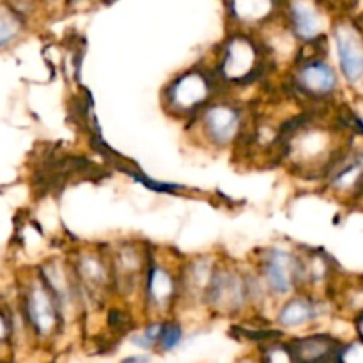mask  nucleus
I'll use <instances>...</instances> for the list:
<instances>
[{
	"label": "nucleus",
	"mask_w": 363,
	"mask_h": 363,
	"mask_svg": "<svg viewBox=\"0 0 363 363\" xmlns=\"http://www.w3.org/2000/svg\"><path fill=\"white\" fill-rule=\"evenodd\" d=\"M261 273L266 291L275 296H287L305 282L303 261L284 248H272L266 252Z\"/></svg>",
	"instance_id": "obj_1"
},
{
	"label": "nucleus",
	"mask_w": 363,
	"mask_h": 363,
	"mask_svg": "<svg viewBox=\"0 0 363 363\" xmlns=\"http://www.w3.org/2000/svg\"><path fill=\"white\" fill-rule=\"evenodd\" d=\"M209 94L211 84L208 77L201 71L190 69L167 85V108H170V112L190 116L199 112V108L209 99Z\"/></svg>",
	"instance_id": "obj_2"
},
{
	"label": "nucleus",
	"mask_w": 363,
	"mask_h": 363,
	"mask_svg": "<svg viewBox=\"0 0 363 363\" xmlns=\"http://www.w3.org/2000/svg\"><path fill=\"white\" fill-rule=\"evenodd\" d=\"M261 55L254 43L245 35H236L227 41L220 64L223 78L230 84H245L261 71Z\"/></svg>",
	"instance_id": "obj_3"
},
{
	"label": "nucleus",
	"mask_w": 363,
	"mask_h": 363,
	"mask_svg": "<svg viewBox=\"0 0 363 363\" xmlns=\"http://www.w3.org/2000/svg\"><path fill=\"white\" fill-rule=\"evenodd\" d=\"M204 298L209 307L215 311L238 312L243 308L250 294H248L247 280H243L240 273L220 268L213 273Z\"/></svg>",
	"instance_id": "obj_4"
},
{
	"label": "nucleus",
	"mask_w": 363,
	"mask_h": 363,
	"mask_svg": "<svg viewBox=\"0 0 363 363\" xmlns=\"http://www.w3.org/2000/svg\"><path fill=\"white\" fill-rule=\"evenodd\" d=\"M201 126L213 145H230L241 131V113L229 103H215L202 112Z\"/></svg>",
	"instance_id": "obj_5"
},
{
	"label": "nucleus",
	"mask_w": 363,
	"mask_h": 363,
	"mask_svg": "<svg viewBox=\"0 0 363 363\" xmlns=\"http://www.w3.org/2000/svg\"><path fill=\"white\" fill-rule=\"evenodd\" d=\"M296 87L303 94L319 99L333 94L337 89V74L330 64L323 59H305L296 69Z\"/></svg>",
	"instance_id": "obj_6"
},
{
	"label": "nucleus",
	"mask_w": 363,
	"mask_h": 363,
	"mask_svg": "<svg viewBox=\"0 0 363 363\" xmlns=\"http://www.w3.org/2000/svg\"><path fill=\"white\" fill-rule=\"evenodd\" d=\"M340 347L339 340L325 333L305 335L287 344L293 363H330L337 360Z\"/></svg>",
	"instance_id": "obj_7"
},
{
	"label": "nucleus",
	"mask_w": 363,
	"mask_h": 363,
	"mask_svg": "<svg viewBox=\"0 0 363 363\" xmlns=\"http://www.w3.org/2000/svg\"><path fill=\"white\" fill-rule=\"evenodd\" d=\"M335 41L342 74L347 82L354 84L363 77V41L360 34L350 25H339Z\"/></svg>",
	"instance_id": "obj_8"
},
{
	"label": "nucleus",
	"mask_w": 363,
	"mask_h": 363,
	"mask_svg": "<svg viewBox=\"0 0 363 363\" xmlns=\"http://www.w3.org/2000/svg\"><path fill=\"white\" fill-rule=\"evenodd\" d=\"M59 303L45 284L34 286L27 296V314L39 335H50L57 326Z\"/></svg>",
	"instance_id": "obj_9"
},
{
	"label": "nucleus",
	"mask_w": 363,
	"mask_h": 363,
	"mask_svg": "<svg viewBox=\"0 0 363 363\" xmlns=\"http://www.w3.org/2000/svg\"><path fill=\"white\" fill-rule=\"evenodd\" d=\"M177 284L176 279L167 272L163 266L152 264L149 269L147 282H145V298L156 311H167L176 298Z\"/></svg>",
	"instance_id": "obj_10"
},
{
	"label": "nucleus",
	"mask_w": 363,
	"mask_h": 363,
	"mask_svg": "<svg viewBox=\"0 0 363 363\" xmlns=\"http://www.w3.org/2000/svg\"><path fill=\"white\" fill-rule=\"evenodd\" d=\"M77 279L85 289L99 293L113 282L112 266L108 268L99 255L87 252V254H82L77 262Z\"/></svg>",
	"instance_id": "obj_11"
},
{
	"label": "nucleus",
	"mask_w": 363,
	"mask_h": 363,
	"mask_svg": "<svg viewBox=\"0 0 363 363\" xmlns=\"http://www.w3.org/2000/svg\"><path fill=\"white\" fill-rule=\"evenodd\" d=\"M319 315V305L307 296H298L284 303L279 312V325L282 328H300L315 321Z\"/></svg>",
	"instance_id": "obj_12"
},
{
	"label": "nucleus",
	"mask_w": 363,
	"mask_h": 363,
	"mask_svg": "<svg viewBox=\"0 0 363 363\" xmlns=\"http://www.w3.org/2000/svg\"><path fill=\"white\" fill-rule=\"evenodd\" d=\"M293 27L294 34L305 41H315L318 35L323 32V16L314 4L307 0H298L293 4Z\"/></svg>",
	"instance_id": "obj_13"
},
{
	"label": "nucleus",
	"mask_w": 363,
	"mask_h": 363,
	"mask_svg": "<svg viewBox=\"0 0 363 363\" xmlns=\"http://www.w3.org/2000/svg\"><path fill=\"white\" fill-rule=\"evenodd\" d=\"M272 9V0H234V11L238 18L247 21H257Z\"/></svg>",
	"instance_id": "obj_14"
},
{
	"label": "nucleus",
	"mask_w": 363,
	"mask_h": 363,
	"mask_svg": "<svg viewBox=\"0 0 363 363\" xmlns=\"http://www.w3.org/2000/svg\"><path fill=\"white\" fill-rule=\"evenodd\" d=\"M183 326L179 323H174V321H167L163 323V328H162V335H160L158 340V347L165 353L169 351H174L176 347H179V344L183 342Z\"/></svg>",
	"instance_id": "obj_15"
},
{
	"label": "nucleus",
	"mask_w": 363,
	"mask_h": 363,
	"mask_svg": "<svg viewBox=\"0 0 363 363\" xmlns=\"http://www.w3.org/2000/svg\"><path fill=\"white\" fill-rule=\"evenodd\" d=\"M162 328H163V323L160 321L149 323L140 333L131 337V342H133V346L140 347V350H152L155 346H158L160 335H162Z\"/></svg>",
	"instance_id": "obj_16"
},
{
	"label": "nucleus",
	"mask_w": 363,
	"mask_h": 363,
	"mask_svg": "<svg viewBox=\"0 0 363 363\" xmlns=\"http://www.w3.org/2000/svg\"><path fill=\"white\" fill-rule=\"evenodd\" d=\"M18 28H20V25H18L16 18L0 7V46L9 43L18 34Z\"/></svg>",
	"instance_id": "obj_17"
},
{
	"label": "nucleus",
	"mask_w": 363,
	"mask_h": 363,
	"mask_svg": "<svg viewBox=\"0 0 363 363\" xmlns=\"http://www.w3.org/2000/svg\"><path fill=\"white\" fill-rule=\"evenodd\" d=\"M339 363H363V340L360 342H353L346 347H340L339 357H337Z\"/></svg>",
	"instance_id": "obj_18"
},
{
	"label": "nucleus",
	"mask_w": 363,
	"mask_h": 363,
	"mask_svg": "<svg viewBox=\"0 0 363 363\" xmlns=\"http://www.w3.org/2000/svg\"><path fill=\"white\" fill-rule=\"evenodd\" d=\"M121 363H151V357H147V354H133V357L124 358Z\"/></svg>",
	"instance_id": "obj_19"
},
{
	"label": "nucleus",
	"mask_w": 363,
	"mask_h": 363,
	"mask_svg": "<svg viewBox=\"0 0 363 363\" xmlns=\"http://www.w3.org/2000/svg\"><path fill=\"white\" fill-rule=\"evenodd\" d=\"M6 332H7V326H6V321H4V318L0 315V340L6 337Z\"/></svg>",
	"instance_id": "obj_20"
},
{
	"label": "nucleus",
	"mask_w": 363,
	"mask_h": 363,
	"mask_svg": "<svg viewBox=\"0 0 363 363\" xmlns=\"http://www.w3.org/2000/svg\"><path fill=\"white\" fill-rule=\"evenodd\" d=\"M358 333H360V337L363 340V315L360 318V321H358Z\"/></svg>",
	"instance_id": "obj_21"
},
{
	"label": "nucleus",
	"mask_w": 363,
	"mask_h": 363,
	"mask_svg": "<svg viewBox=\"0 0 363 363\" xmlns=\"http://www.w3.org/2000/svg\"><path fill=\"white\" fill-rule=\"evenodd\" d=\"M330 363H339V362H337V360H333V362H330Z\"/></svg>",
	"instance_id": "obj_22"
},
{
	"label": "nucleus",
	"mask_w": 363,
	"mask_h": 363,
	"mask_svg": "<svg viewBox=\"0 0 363 363\" xmlns=\"http://www.w3.org/2000/svg\"><path fill=\"white\" fill-rule=\"evenodd\" d=\"M245 363H254V362H245Z\"/></svg>",
	"instance_id": "obj_23"
}]
</instances>
